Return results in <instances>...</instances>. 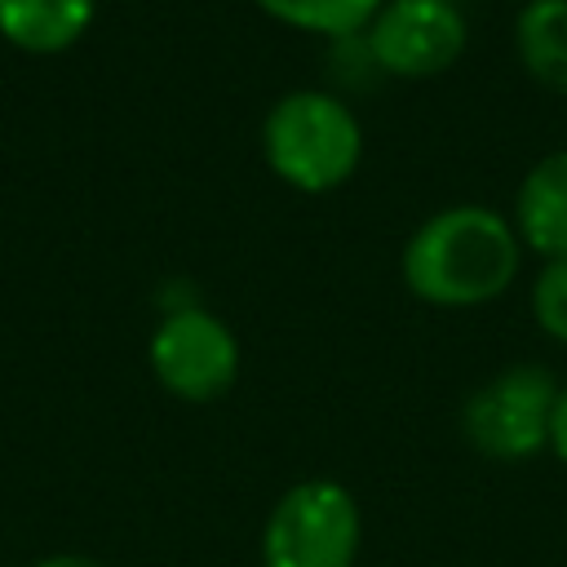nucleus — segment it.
I'll use <instances>...</instances> for the list:
<instances>
[{"label":"nucleus","instance_id":"obj_1","mask_svg":"<svg viewBox=\"0 0 567 567\" xmlns=\"http://www.w3.org/2000/svg\"><path fill=\"white\" fill-rule=\"evenodd\" d=\"M518 275L514 226L483 204H452L425 217L403 244V284L434 306H478Z\"/></svg>","mask_w":567,"mask_h":567},{"label":"nucleus","instance_id":"obj_2","mask_svg":"<svg viewBox=\"0 0 567 567\" xmlns=\"http://www.w3.org/2000/svg\"><path fill=\"white\" fill-rule=\"evenodd\" d=\"M261 151L288 186L332 190L354 173L363 155V128L341 97L323 89H292L266 111Z\"/></svg>","mask_w":567,"mask_h":567},{"label":"nucleus","instance_id":"obj_3","mask_svg":"<svg viewBox=\"0 0 567 567\" xmlns=\"http://www.w3.org/2000/svg\"><path fill=\"white\" fill-rule=\"evenodd\" d=\"M359 540L354 492L337 478H301L266 514L261 567H354Z\"/></svg>","mask_w":567,"mask_h":567},{"label":"nucleus","instance_id":"obj_4","mask_svg":"<svg viewBox=\"0 0 567 567\" xmlns=\"http://www.w3.org/2000/svg\"><path fill=\"white\" fill-rule=\"evenodd\" d=\"M558 381L540 363H509L487 377L461 408V430L474 452L492 461H527L549 447Z\"/></svg>","mask_w":567,"mask_h":567},{"label":"nucleus","instance_id":"obj_5","mask_svg":"<svg viewBox=\"0 0 567 567\" xmlns=\"http://www.w3.org/2000/svg\"><path fill=\"white\" fill-rule=\"evenodd\" d=\"M146 359L155 381L186 403H213L239 377V341L204 306L164 310V319L151 332Z\"/></svg>","mask_w":567,"mask_h":567},{"label":"nucleus","instance_id":"obj_6","mask_svg":"<svg viewBox=\"0 0 567 567\" xmlns=\"http://www.w3.org/2000/svg\"><path fill=\"white\" fill-rule=\"evenodd\" d=\"M363 40L381 71L434 75L465 49V18L447 0H385Z\"/></svg>","mask_w":567,"mask_h":567},{"label":"nucleus","instance_id":"obj_7","mask_svg":"<svg viewBox=\"0 0 567 567\" xmlns=\"http://www.w3.org/2000/svg\"><path fill=\"white\" fill-rule=\"evenodd\" d=\"M514 221L518 235L549 261L567 257V146L540 155L514 195Z\"/></svg>","mask_w":567,"mask_h":567},{"label":"nucleus","instance_id":"obj_8","mask_svg":"<svg viewBox=\"0 0 567 567\" xmlns=\"http://www.w3.org/2000/svg\"><path fill=\"white\" fill-rule=\"evenodd\" d=\"M93 0H0V35L27 53H58L84 35Z\"/></svg>","mask_w":567,"mask_h":567},{"label":"nucleus","instance_id":"obj_9","mask_svg":"<svg viewBox=\"0 0 567 567\" xmlns=\"http://www.w3.org/2000/svg\"><path fill=\"white\" fill-rule=\"evenodd\" d=\"M514 44L540 84L567 89V0H527L514 22Z\"/></svg>","mask_w":567,"mask_h":567},{"label":"nucleus","instance_id":"obj_10","mask_svg":"<svg viewBox=\"0 0 567 567\" xmlns=\"http://www.w3.org/2000/svg\"><path fill=\"white\" fill-rule=\"evenodd\" d=\"M270 18L301 27V31H319V35H354L363 22L377 18V9L385 0H257Z\"/></svg>","mask_w":567,"mask_h":567},{"label":"nucleus","instance_id":"obj_11","mask_svg":"<svg viewBox=\"0 0 567 567\" xmlns=\"http://www.w3.org/2000/svg\"><path fill=\"white\" fill-rule=\"evenodd\" d=\"M532 315L554 337L567 341V257H549L532 284Z\"/></svg>","mask_w":567,"mask_h":567},{"label":"nucleus","instance_id":"obj_12","mask_svg":"<svg viewBox=\"0 0 567 567\" xmlns=\"http://www.w3.org/2000/svg\"><path fill=\"white\" fill-rule=\"evenodd\" d=\"M549 447H554V456L567 465V385L558 390V403H554V421H549Z\"/></svg>","mask_w":567,"mask_h":567},{"label":"nucleus","instance_id":"obj_13","mask_svg":"<svg viewBox=\"0 0 567 567\" xmlns=\"http://www.w3.org/2000/svg\"><path fill=\"white\" fill-rule=\"evenodd\" d=\"M31 567H106V563H97L89 554H49V558H40Z\"/></svg>","mask_w":567,"mask_h":567},{"label":"nucleus","instance_id":"obj_14","mask_svg":"<svg viewBox=\"0 0 567 567\" xmlns=\"http://www.w3.org/2000/svg\"><path fill=\"white\" fill-rule=\"evenodd\" d=\"M447 4H456V0H447Z\"/></svg>","mask_w":567,"mask_h":567}]
</instances>
